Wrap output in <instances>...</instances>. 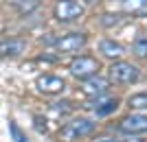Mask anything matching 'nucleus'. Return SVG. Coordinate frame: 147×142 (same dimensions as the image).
<instances>
[{"mask_svg":"<svg viewBox=\"0 0 147 142\" xmlns=\"http://www.w3.org/2000/svg\"><path fill=\"white\" fill-rule=\"evenodd\" d=\"M97 123H92L90 118H73L70 123H66L64 127L59 129L57 133V140L59 142H75V140H81V138L90 136L94 131Z\"/></svg>","mask_w":147,"mask_h":142,"instance_id":"obj_1","label":"nucleus"},{"mask_svg":"<svg viewBox=\"0 0 147 142\" xmlns=\"http://www.w3.org/2000/svg\"><path fill=\"white\" fill-rule=\"evenodd\" d=\"M99 61L94 59V57H90V55H81V57H75L73 61H70V74H73L75 79H79V81H84V79H88V77H92V74H97L99 72Z\"/></svg>","mask_w":147,"mask_h":142,"instance_id":"obj_2","label":"nucleus"},{"mask_svg":"<svg viewBox=\"0 0 147 142\" xmlns=\"http://www.w3.org/2000/svg\"><path fill=\"white\" fill-rule=\"evenodd\" d=\"M110 79L114 81V83L127 85V83H136V81L141 79V72L129 61H114L110 66Z\"/></svg>","mask_w":147,"mask_h":142,"instance_id":"obj_3","label":"nucleus"},{"mask_svg":"<svg viewBox=\"0 0 147 142\" xmlns=\"http://www.w3.org/2000/svg\"><path fill=\"white\" fill-rule=\"evenodd\" d=\"M53 13H55L57 22H73V20L84 15V7L77 0H57Z\"/></svg>","mask_w":147,"mask_h":142,"instance_id":"obj_4","label":"nucleus"},{"mask_svg":"<svg viewBox=\"0 0 147 142\" xmlns=\"http://www.w3.org/2000/svg\"><path fill=\"white\" fill-rule=\"evenodd\" d=\"M86 44H88L86 33H68V35L55 39V48L59 50V53H77V50L84 48Z\"/></svg>","mask_w":147,"mask_h":142,"instance_id":"obj_5","label":"nucleus"},{"mask_svg":"<svg viewBox=\"0 0 147 142\" xmlns=\"http://www.w3.org/2000/svg\"><path fill=\"white\" fill-rule=\"evenodd\" d=\"M119 131L125 133V136H138V133H145V131H147V116H143V114L125 116L121 123H119Z\"/></svg>","mask_w":147,"mask_h":142,"instance_id":"obj_6","label":"nucleus"},{"mask_svg":"<svg viewBox=\"0 0 147 142\" xmlns=\"http://www.w3.org/2000/svg\"><path fill=\"white\" fill-rule=\"evenodd\" d=\"M108 90H110V81L105 79V77H99V72L88 77V79H84V83H81V92L86 94V96H92V99L105 94Z\"/></svg>","mask_w":147,"mask_h":142,"instance_id":"obj_7","label":"nucleus"},{"mask_svg":"<svg viewBox=\"0 0 147 142\" xmlns=\"http://www.w3.org/2000/svg\"><path fill=\"white\" fill-rule=\"evenodd\" d=\"M35 87L42 94H61L66 87V81L61 77H55V74H42L35 79Z\"/></svg>","mask_w":147,"mask_h":142,"instance_id":"obj_8","label":"nucleus"},{"mask_svg":"<svg viewBox=\"0 0 147 142\" xmlns=\"http://www.w3.org/2000/svg\"><path fill=\"white\" fill-rule=\"evenodd\" d=\"M24 50H26V39H22V37H5V39H0V59L18 57Z\"/></svg>","mask_w":147,"mask_h":142,"instance_id":"obj_9","label":"nucleus"},{"mask_svg":"<svg viewBox=\"0 0 147 142\" xmlns=\"http://www.w3.org/2000/svg\"><path fill=\"white\" fill-rule=\"evenodd\" d=\"M117 107H119V99L117 96H105V94H101V96H94L90 109L94 111L97 116H108V114H112V111H117Z\"/></svg>","mask_w":147,"mask_h":142,"instance_id":"obj_10","label":"nucleus"},{"mask_svg":"<svg viewBox=\"0 0 147 142\" xmlns=\"http://www.w3.org/2000/svg\"><path fill=\"white\" fill-rule=\"evenodd\" d=\"M99 53L103 57H108V59H119L125 53V48L119 42H114V39H101L99 42Z\"/></svg>","mask_w":147,"mask_h":142,"instance_id":"obj_11","label":"nucleus"},{"mask_svg":"<svg viewBox=\"0 0 147 142\" xmlns=\"http://www.w3.org/2000/svg\"><path fill=\"white\" fill-rule=\"evenodd\" d=\"M121 7L125 13H134V15L147 13V0H121Z\"/></svg>","mask_w":147,"mask_h":142,"instance_id":"obj_12","label":"nucleus"},{"mask_svg":"<svg viewBox=\"0 0 147 142\" xmlns=\"http://www.w3.org/2000/svg\"><path fill=\"white\" fill-rule=\"evenodd\" d=\"M127 105H129V109H136V111H143V109H147V92L132 94V96L127 99Z\"/></svg>","mask_w":147,"mask_h":142,"instance_id":"obj_13","label":"nucleus"},{"mask_svg":"<svg viewBox=\"0 0 147 142\" xmlns=\"http://www.w3.org/2000/svg\"><path fill=\"white\" fill-rule=\"evenodd\" d=\"M9 133H11V138H13L16 142H29L26 133L20 129V125L16 123V120H9Z\"/></svg>","mask_w":147,"mask_h":142,"instance_id":"obj_14","label":"nucleus"},{"mask_svg":"<svg viewBox=\"0 0 147 142\" xmlns=\"http://www.w3.org/2000/svg\"><path fill=\"white\" fill-rule=\"evenodd\" d=\"M132 53H134L138 59H147V37H138L132 46Z\"/></svg>","mask_w":147,"mask_h":142,"instance_id":"obj_15","label":"nucleus"},{"mask_svg":"<svg viewBox=\"0 0 147 142\" xmlns=\"http://www.w3.org/2000/svg\"><path fill=\"white\" fill-rule=\"evenodd\" d=\"M53 111H57V114H70L73 111V103L70 101H57V103H53Z\"/></svg>","mask_w":147,"mask_h":142,"instance_id":"obj_16","label":"nucleus"},{"mask_svg":"<svg viewBox=\"0 0 147 142\" xmlns=\"http://www.w3.org/2000/svg\"><path fill=\"white\" fill-rule=\"evenodd\" d=\"M119 22H121V15H117V13H114V15H112V13H108V15H103V18H101V24L108 26V29H110V26H117Z\"/></svg>","mask_w":147,"mask_h":142,"instance_id":"obj_17","label":"nucleus"},{"mask_svg":"<svg viewBox=\"0 0 147 142\" xmlns=\"http://www.w3.org/2000/svg\"><path fill=\"white\" fill-rule=\"evenodd\" d=\"M37 5H40L37 0H22V2L18 5V9H20V13H31Z\"/></svg>","mask_w":147,"mask_h":142,"instance_id":"obj_18","label":"nucleus"},{"mask_svg":"<svg viewBox=\"0 0 147 142\" xmlns=\"http://www.w3.org/2000/svg\"><path fill=\"white\" fill-rule=\"evenodd\" d=\"M33 120H35V129L40 131V133H46V131H49L46 118H42V116H33Z\"/></svg>","mask_w":147,"mask_h":142,"instance_id":"obj_19","label":"nucleus"},{"mask_svg":"<svg viewBox=\"0 0 147 142\" xmlns=\"http://www.w3.org/2000/svg\"><path fill=\"white\" fill-rule=\"evenodd\" d=\"M121 142H145L143 138H134V136H127V140H121Z\"/></svg>","mask_w":147,"mask_h":142,"instance_id":"obj_20","label":"nucleus"},{"mask_svg":"<svg viewBox=\"0 0 147 142\" xmlns=\"http://www.w3.org/2000/svg\"><path fill=\"white\" fill-rule=\"evenodd\" d=\"M7 2H13V5H20V2H22V0H7Z\"/></svg>","mask_w":147,"mask_h":142,"instance_id":"obj_21","label":"nucleus"},{"mask_svg":"<svg viewBox=\"0 0 147 142\" xmlns=\"http://www.w3.org/2000/svg\"><path fill=\"white\" fill-rule=\"evenodd\" d=\"M97 142H114V140H110V138H103V140H97Z\"/></svg>","mask_w":147,"mask_h":142,"instance_id":"obj_22","label":"nucleus"}]
</instances>
